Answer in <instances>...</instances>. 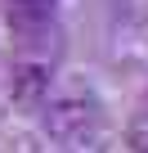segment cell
Masks as SVG:
<instances>
[{
    "label": "cell",
    "mask_w": 148,
    "mask_h": 153,
    "mask_svg": "<svg viewBox=\"0 0 148 153\" xmlns=\"http://www.w3.org/2000/svg\"><path fill=\"white\" fill-rule=\"evenodd\" d=\"M45 135L67 149H90L103 140V108L90 95H58L45 104Z\"/></svg>",
    "instance_id": "obj_1"
},
{
    "label": "cell",
    "mask_w": 148,
    "mask_h": 153,
    "mask_svg": "<svg viewBox=\"0 0 148 153\" xmlns=\"http://www.w3.org/2000/svg\"><path fill=\"white\" fill-rule=\"evenodd\" d=\"M49 81H54V63L49 59H18L14 76H9V95L23 108H36L49 99Z\"/></svg>",
    "instance_id": "obj_2"
},
{
    "label": "cell",
    "mask_w": 148,
    "mask_h": 153,
    "mask_svg": "<svg viewBox=\"0 0 148 153\" xmlns=\"http://www.w3.org/2000/svg\"><path fill=\"white\" fill-rule=\"evenodd\" d=\"M130 144H135L139 153H148V135H144V131H135V135H130Z\"/></svg>",
    "instance_id": "obj_3"
},
{
    "label": "cell",
    "mask_w": 148,
    "mask_h": 153,
    "mask_svg": "<svg viewBox=\"0 0 148 153\" xmlns=\"http://www.w3.org/2000/svg\"><path fill=\"white\" fill-rule=\"evenodd\" d=\"M67 153H72V149H67Z\"/></svg>",
    "instance_id": "obj_4"
}]
</instances>
